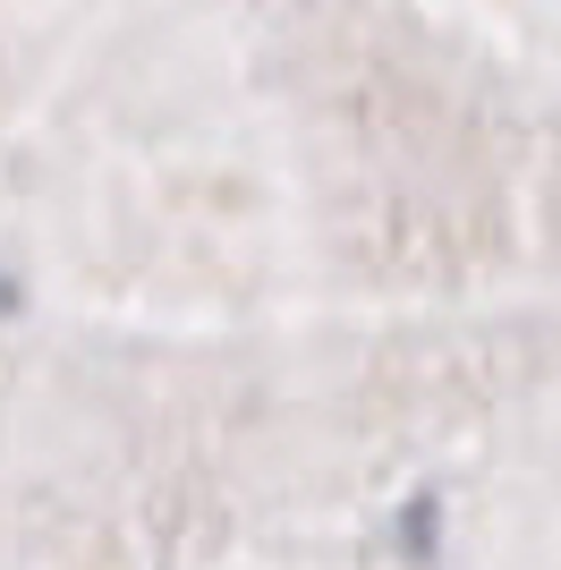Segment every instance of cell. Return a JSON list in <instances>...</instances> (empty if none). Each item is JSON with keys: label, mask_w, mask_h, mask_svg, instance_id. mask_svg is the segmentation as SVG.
Segmentation results:
<instances>
[{"label": "cell", "mask_w": 561, "mask_h": 570, "mask_svg": "<svg viewBox=\"0 0 561 570\" xmlns=\"http://www.w3.org/2000/svg\"><path fill=\"white\" fill-rule=\"evenodd\" d=\"M392 546H400L409 562L425 570L434 553H443V502H434V494H417V502H409V511L392 520Z\"/></svg>", "instance_id": "cell-1"}]
</instances>
